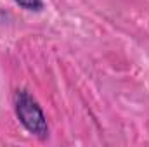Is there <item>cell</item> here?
<instances>
[{"label": "cell", "mask_w": 149, "mask_h": 147, "mask_svg": "<svg viewBox=\"0 0 149 147\" xmlns=\"http://www.w3.org/2000/svg\"><path fill=\"white\" fill-rule=\"evenodd\" d=\"M16 114L30 133L37 135L40 139L47 137L49 126H47V119L43 116V111L40 109L37 101L26 90H21L16 94Z\"/></svg>", "instance_id": "cell-1"}, {"label": "cell", "mask_w": 149, "mask_h": 147, "mask_svg": "<svg viewBox=\"0 0 149 147\" xmlns=\"http://www.w3.org/2000/svg\"><path fill=\"white\" fill-rule=\"evenodd\" d=\"M16 2H17L21 7L28 9V10H40L42 5H43L42 0H16Z\"/></svg>", "instance_id": "cell-2"}]
</instances>
